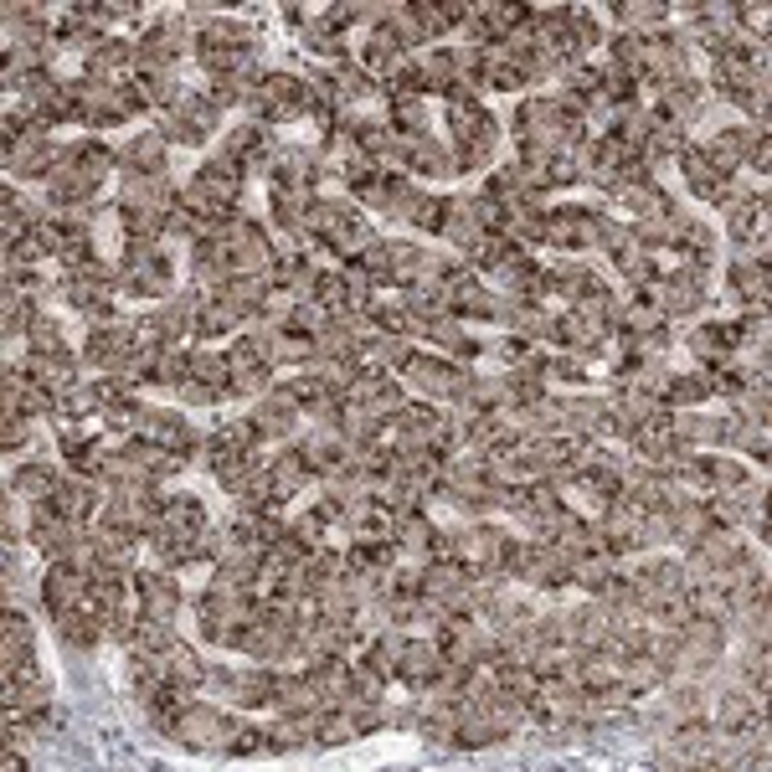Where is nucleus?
<instances>
[{"instance_id":"f257e3e1","label":"nucleus","mask_w":772,"mask_h":772,"mask_svg":"<svg viewBox=\"0 0 772 772\" xmlns=\"http://www.w3.org/2000/svg\"><path fill=\"white\" fill-rule=\"evenodd\" d=\"M592 232H598V217L587 206H561V212L546 217V242L551 248H587Z\"/></svg>"},{"instance_id":"f03ea898","label":"nucleus","mask_w":772,"mask_h":772,"mask_svg":"<svg viewBox=\"0 0 772 772\" xmlns=\"http://www.w3.org/2000/svg\"><path fill=\"white\" fill-rule=\"evenodd\" d=\"M73 350H31V361H26V376L31 381H42L52 397H62V392H73Z\"/></svg>"},{"instance_id":"7ed1b4c3","label":"nucleus","mask_w":772,"mask_h":772,"mask_svg":"<svg viewBox=\"0 0 772 772\" xmlns=\"http://www.w3.org/2000/svg\"><path fill=\"white\" fill-rule=\"evenodd\" d=\"M139 438H150V443H160L170 453H181V459L196 448V433L186 428L181 412H145V417H139Z\"/></svg>"},{"instance_id":"20e7f679","label":"nucleus","mask_w":772,"mask_h":772,"mask_svg":"<svg viewBox=\"0 0 772 772\" xmlns=\"http://www.w3.org/2000/svg\"><path fill=\"white\" fill-rule=\"evenodd\" d=\"M88 587H93L88 572H78L73 561H57V567L47 572V582H42V603H47L52 613H62V608H73Z\"/></svg>"},{"instance_id":"39448f33","label":"nucleus","mask_w":772,"mask_h":772,"mask_svg":"<svg viewBox=\"0 0 772 772\" xmlns=\"http://www.w3.org/2000/svg\"><path fill=\"white\" fill-rule=\"evenodd\" d=\"M273 469V500H289V495H299V489L309 484V464H304V453L299 448H289V453H278V459L268 464Z\"/></svg>"},{"instance_id":"423d86ee","label":"nucleus","mask_w":772,"mask_h":772,"mask_svg":"<svg viewBox=\"0 0 772 772\" xmlns=\"http://www.w3.org/2000/svg\"><path fill=\"white\" fill-rule=\"evenodd\" d=\"M52 505H57L67 520H88L93 510H103V505H98V489H93L88 479H62L57 495H52Z\"/></svg>"},{"instance_id":"0eeeda50","label":"nucleus","mask_w":772,"mask_h":772,"mask_svg":"<svg viewBox=\"0 0 772 772\" xmlns=\"http://www.w3.org/2000/svg\"><path fill=\"white\" fill-rule=\"evenodd\" d=\"M407 376L417 392H428V397H448L453 392V381H459V371L443 366V361H423V356H412L407 361Z\"/></svg>"},{"instance_id":"6e6552de","label":"nucleus","mask_w":772,"mask_h":772,"mask_svg":"<svg viewBox=\"0 0 772 772\" xmlns=\"http://www.w3.org/2000/svg\"><path fill=\"white\" fill-rule=\"evenodd\" d=\"M690 350L706 366H726L731 361V350H736V335L726 330V325H700L695 335H690Z\"/></svg>"},{"instance_id":"1a4fd4ad","label":"nucleus","mask_w":772,"mask_h":772,"mask_svg":"<svg viewBox=\"0 0 772 772\" xmlns=\"http://www.w3.org/2000/svg\"><path fill=\"white\" fill-rule=\"evenodd\" d=\"M119 160L129 165V175H160L165 139H160V134H139V139H129V145H124V155H119Z\"/></svg>"},{"instance_id":"9d476101","label":"nucleus","mask_w":772,"mask_h":772,"mask_svg":"<svg viewBox=\"0 0 772 772\" xmlns=\"http://www.w3.org/2000/svg\"><path fill=\"white\" fill-rule=\"evenodd\" d=\"M57 474L52 469H42V464H26V469H16V479H11V489L21 500H31V505H42V500H52L57 495Z\"/></svg>"},{"instance_id":"9b49d317","label":"nucleus","mask_w":772,"mask_h":772,"mask_svg":"<svg viewBox=\"0 0 772 772\" xmlns=\"http://www.w3.org/2000/svg\"><path fill=\"white\" fill-rule=\"evenodd\" d=\"M165 675H170V680H181V685H191V690L206 680L196 649H186V644H170V649H165Z\"/></svg>"},{"instance_id":"f8f14e48","label":"nucleus","mask_w":772,"mask_h":772,"mask_svg":"<svg viewBox=\"0 0 772 772\" xmlns=\"http://www.w3.org/2000/svg\"><path fill=\"white\" fill-rule=\"evenodd\" d=\"M628 26V37H639V31H659L664 16H670V6H654V0H639V6H613Z\"/></svg>"},{"instance_id":"ddd939ff","label":"nucleus","mask_w":772,"mask_h":772,"mask_svg":"<svg viewBox=\"0 0 772 772\" xmlns=\"http://www.w3.org/2000/svg\"><path fill=\"white\" fill-rule=\"evenodd\" d=\"M711 397V376H670V386H664V402L670 407H695Z\"/></svg>"},{"instance_id":"4468645a","label":"nucleus","mask_w":772,"mask_h":772,"mask_svg":"<svg viewBox=\"0 0 772 772\" xmlns=\"http://www.w3.org/2000/svg\"><path fill=\"white\" fill-rule=\"evenodd\" d=\"M706 721H711V731H742V726L752 721V700H747V695H726Z\"/></svg>"},{"instance_id":"2eb2a0df","label":"nucleus","mask_w":772,"mask_h":772,"mask_svg":"<svg viewBox=\"0 0 772 772\" xmlns=\"http://www.w3.org/2000/svg\"><path fill=\"white\" fill-rule=\"evenodd\" d=\"M731 284L747 294V304H767V263H736Z\"/></svg>"},{"instance_id":"dca6fc26","label":"nucleus","mask_w":772,"mask_h":772,"mask_svg":"<svg viewBox=\"0 0 772 772\" xmlns=\"http://www.w3.org/2000/svg\"><path fill=\"white\" fill-rule=\"evenodd\" d=\"M361 57H366V67H376V73H386V67H392V62H402V47H397V37H392V31L381 26L376 37L366 42V52H361Z\"/></svg>"},{"instance_id":"f3484780","label":"nucleus","mask_w":772,"mask_h":772,"mask_svg":"<svg viewBox=\"0 0 772 772\" xmlns=\"http://www.w3.org/2000/svg\"><path fill=\"white\" fill-rule=\"evenodd\" d=\"M191 376L212 381V386H227V361L217 356V350H196V356H191Z\"/></svg>"},{"instance_id":"a211bd4d","label":"nucleus","mask_w":772,"mask_h":772,"mask_svg":"<svg viewBox=\"0 0 772 772\" xmlns=\"http://www.w3.org/2000/svg\"><path fill=\"white\" fill-rule=\"evenodd\" d=\"M618 268H623V278H634V284H654V263H649L644 248H623L618 253Z\"/></svg>"},{"instance_id":"6ab92c4d","label":"nucleus","mask_w":772,"mask_h":772,"mask_svg":"<svg viewBox=\"0 0 772 772\" xmlns=\"http://www.w3.org/2000/svg\"><path fill=\"white\" fill-rule=\"evenodd\" d=\"M289 536L304 546V551H314L320 546V536H325V520H320V510H309V515H299L294 525H289Z\"/></svg>"},{"instance_id":"aec40b11","label":"nucleus","mask_w":772,"mask_h":772,"mask_svg":"<svg viewBox=\"0 0 772 772\" xmlns=\"http://www.w3.org/2000/svg\"><path fill=\"white\" fill-rule=\"evenodd\" d=\"M26 340H31V350H62V325H52L47 314H37V325L26 330Z\"/></svg>"},{"instance_id":"412c9836","label":"nucleus","mask_w":772,"mask_h":772,"mask_svg":"<svg viewBox=\"0 0 772 772\" xmlns=\"http://www.w3.org/2000/svg\"><path fill=\"white\" fill-rule=\"evenodd\" d=\"M428 335H433V340H443V345H459V340H464V325L453 320V314H438V320L428 325Z\"/></svg>"},{"instance_id":"4be33fe9","label":"nucleus","mask_w":772,"mask_h":772,"mask_svg":"<svg viewBox=\"0 0 772 772\" xmlns=\"http://www.w3.org/2000/svg\"><path fill=\"white\" fill-rule=\"evenodd\" d=\"M736 16H742L747 26H757V31H767V6L757 0V6H736Z\"/></svg>"},{"instance_id":"5701e85b","label":"nucleus","mask_w":772,"mask_h":772,"mask_svg":"<svg viewBox=\"0 0 772 772\" xmlns=\"http://www.w3.org/2000/svg\"><path fill=\"white\" fill-rule=\"evenodd\" d=\"M26 443V417H6V448H21Z\"/></svg>"},{"instance_id":"b1692460","label":"nucleus","mask_w":772,"mask_h":772,"mask_svg":"<svg viewBox=\"0 0 772 772\" xmlns=\"http://www.w3.org/2000/svg\"><path fill=\"white\" fill-rule=\"evenodd\" d=\"M119 16H139V6L134 0H109V6H103V21H119Z\"/></svg>"}]
</instances>
